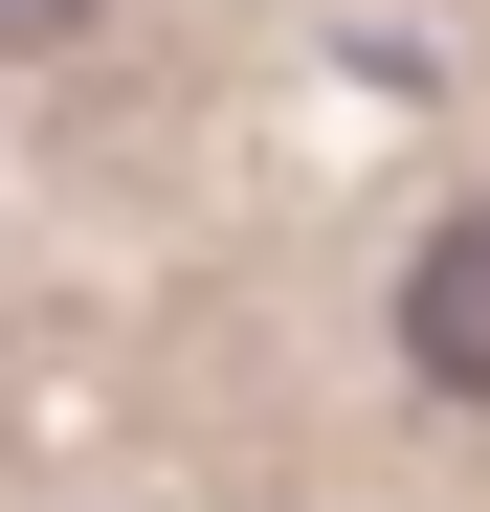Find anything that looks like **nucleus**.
Masks as SVG:
<instances>
[{
	"label": "nucleus",
	"instance_id": "1",
	"mask_svg": "<svg viewBox=\"0 0 490 512\" xmlns=\"http://www.w3.org/2000/svg\"><path fill=\"white\" fill-rule=\"evenodd\" d=\"M401 357H424L446 401H490V201L424 245V268H401Z\"/></svg>",
	"mask_w": 490,
	"mask_h": 512
},
{
	"label": "nucleus",
	"instance_id": "2",
	"mask_svg": "<svg viewBox=\"0 0 490 512\" xmlns=\"http://www.w3.org/2000/svg\"><path fill=\"white\" fill-rule=\"evenodd\" d=\"M67 23H90V0H0V45H67Z\"/></svg>",
	"mask_w": 490,
	"mask_h": 512
}]
</instances>
